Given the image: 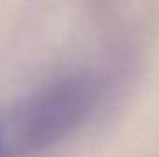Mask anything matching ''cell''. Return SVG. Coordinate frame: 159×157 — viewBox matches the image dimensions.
<instances>
[{
	"label": "cell",
	"instance_id": "obj_1",
	"mask_svg": "<svg viewBox=\"0 0 159 157\" xmlns=\"http://www.w3.org/2000/svg\"><path fill=\"white\" fill-rule=\"evenodd\" d=\"M102 94L100 78L74 74L0 107L6 157H35L56 148L91 118Z\"/></svg>",
	"mask_w": 159,
	"mask_h": 157
}]
</instances>
